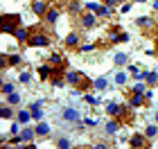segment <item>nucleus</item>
<instances>
[{"instance_id": "obj_1", "label": "nucleus", "mask_w": 158, "mask_h": 149, "mask_svg": "<svg viewBox=\"0 0 158 149\" xmlns=\"http://www.w3.org/2000/svg\"><path fill=\"white\" fill-rule=\"evenodd\" d=\"M45 23H39V25H32L30 27V39H27V48H48L50 43H52V34H50V30H45L43 27Z\"/></svg>"}, {"instance_id": "obj_2", "label": "nucleus", "mask_w": 158, "mask_h": 149, "mask_svg": "<svg viewBox=\"0 0 158 149\" xmlns=\"http://www.w3.org/2000/svg\"><path fill=\"white\" fill-rule=\"evenodd\" d=\"M66 81L70 84L73 88H77L79 93H88L93 88V79H88V75L81 72V70H66Z\"/></svg>"}, {"instance_id": "obj_3", "label": "nucleus", "mask_w": 158, "mask_h": 149, "mask_svg": "<svg viewBox=\"0 0 158 149\" xmlns=\"http://www.w3.org/2000/svg\"><path fill=\"white\" fill-rule=\"evenodd\" d=\"M135 25L142 30L145 36H156V32H158V20L154 16H140V18H135Z\"/></svg>"}, {"instance_id": "obj_4", "label": "nucleus", "mask_w": 158, "mask_h": 149, "mask_svg": "<svg viewBox=\"0 0 158 149\" xmlns=\"http://www.w3.org/2000/svg\"><path fill=\"white\" fill-rule=\"evenodd\" d=\"M20 27V14H5L2 16V32L14 34Z\"/></svg>"}, {"instance_id": "obj_5", "label": "nucleus", "mask_w": 158, "mask_h": 149, "mask_svg": "<svg viewBox=\"0 0 158 149\" xmlns=\"http://www.w3.org/2000/svg\"><path fill=\"white\" fill-rule=\"evenodd\" d=\"M77 25L81 27V30H90V27H95L97 25V14L86 9L84 14H79V16H77Z\"/></svg>"}, {"instance_id": "obj_6", "label": "nucleus", "mask_w": 158, "mask_h": 149, "mask_svg": "<svg viewBox=\"0 0 158 149\" xmlns=\"http://www.w3.org/2000/svg\"><path fill=\"white\" fill-rule=\"evenodd\" d=\"M113 118H118L122 124H131L133 120H135V115H133V106L129 104V106H118V111H115V115Z\"/></svg>"}, {"instance_id": "obj_7", "label": "nucleus", "mask_w": 158, "mask_h": 149, "mask_svg": "<svg viewBox=\"0 0 158 149\" xmlns=\"http://www.w3.org/2000/svg\"><path fill=\"white\" fill-rule=\"evenodd\" d=\"M129 145L135 147V149H149V147H152L149 138H147V136H142V133H133V136L129 138Z\"/></svg>"}, {"instance_id": "obj_8", "label": "nucleus", "mask_w": 158, "mask_h": 149, "mask_svg": "<svg viewBox=\"0 0 158 149\" xmlns=\"http://www.w3.org/2000/svg\"><path fill=\"white\" fill-rule=\"evenodd\" d=\"M50 2H52V0H32L34 16H45V11L50 9Z\"/></svg>"}, {"instance_id": "obj_9", "label": "nucleus", "mask_w": 158, "mask_h": 149, "mask_svg": "<svg viewBox=\"0 0 158 149\" xmlns=\"http://www.w3.org/2000/svg\"><path fill=\"white\" fill-rule=\"evenodd\" d=\"M59 16H61L59 7H50V9L45 11V16H43V23H45V25H54L56 20H59Z\"/></svg>"}, {"instance_id": "obj_10", "label": "nucleus", "mask_w": 158, "mask_h": 149, "mask_svg": "<svg viewBox=\"0 0 158 149\" xmlns=\"http://www.w3.org/2000/svg\"><path fill=\"white\" fill-rule=\"evenodd\" d=\"M63 45L66 48H70V50H79V32H70L66 39H63Z\"/></svg>"}, {"instance_id": "obj_11", "label": "nucleus", "mask_w": 158, "mask_h": 149, "mask_svg": "<svg viewBox=\"0 0 158 149\" xmlns=\"http://www.w3.org/2000/svg\"><path fill=\"white\" fill-rule=\"evenodd\" d=\"M48 63H50L52 68H66V59H63L59 52H52V54H50V56H48Z\"/></svg>"}, {"instance_id": "obj_12", "label": "nucleus", "mask_w": 158, "mask_h": 149, "mask_svg": "<svg viewBox=\"0 0 158 149\" xmlns=\"http://www.w3.org/2000/svg\"><path fill=\"white\" fill-rule=\"evenodd\" d=\"M66 11L70 14V16H79V14H81V2H79V0H68L66 2Z\"/></svg>"}, {"instance_id": "obj_13", "label": "nucleus", "mask_w": 158, "mask_h": 149, "mask_svg": "<svg viewBox=\"0 0 158 149\" xmlns=\"http://www.w3.org/2000/svg\"><path fill=\"white\" fill-rule=\"evenodd\" d=\"M11 36L16 39L18 43H23V45H25V43H27V39H30V27H18V30L11 34Z\"/></svg>"}, {"instance_id": "obj_14", "label": "nucleus", "mask_w": 158, "mask_h": 149, "mask_svg": "<svg viewBox=\"0 0 158 149\" xmlns=\"http://www.w3.org/2000/svg\"><path fill=\"white\" fill-rule=\"evenodd\" d=\"M50 77H52V66H50V63L39 66V79L41 81H50Z\"/></svg>"}, {"instance_id": "obj_15", "label": "nucleus", "mask_w": 158, "mask_h": 149, "mask_svg": "<svg viewBox=\"0 0 158 149\" xmlns=\"http://www.w3.org/2000/svg\"><path fill=\"white\" fill-rule=\"evenodd\" d=\"M120 126H124V124H122L120 120L115 118V120H109L104 129H106V133H109V136H111V133H118V131H120Z\"/></svg>"}, {"instance_id": "obj_16", "label": "nucleus", "mask_w": 158, "mask_h": 149, "mask_svg": "<svg viewBox=\"0 0 158 149\" xmlns=\"http://www.w3.org/2000/svg\"><path fill=\"white\" fill-rule=\"evenodd\" d=\"M41 106H43V102H34L32 104V120H36V122H41V118H43V109H41Z\"/></svg>"}, {"instance_id": "obj_17", "label": "nucleus", "mask_w": 158, "mask_h": 149, "mask_svg": "<svg viewBox=\"0 0 158 149\" xmlns=\"http://www.w3.org/2000/svg\"><path fill=\"white\" fill-rule=\"evenodd\" d=\"M145 102H147V99H145V95H142V93H133L131 97H129V104H131L133 109H138V106H142Z\"/></svg>"}, {"instance_id": "obj_18", "label": "nucleus", "mask_w": 158, "mask_h": 149, "mask_svg": "<svg viewBox=\"0 0 158 149\" xmlns=\"http://www.w3.org/2000/svg\"><path fill=\"white\" fill-rule=\"evenodd\" d=\"M63 120H66V122H79V113L75 109H66L63 111Z\"/></svg>"}, {"instance_id": "obj_19", "label": "nucleus", "mask_w": 158, "mask_h": 149, "mask_svg": "<svg viewBox=\"0 0 158 149\" xmlns=\"http://www.w3.org/2000/svg\"><path fill=\"white\" fill-rule=\"evenodd\" d=\"M36 136H41V138H45V136H50V124H45V122H39L36 126Z\"/></svg>"}, {"instance_id": "obj_20", "label": "nucleus", "mask_w": 158, "mask_h": 149, "mask_svg": "<svg viewBox=\"0 0 158 149\" xmlns=\"http://www.w3.org/2000/svg\"><path fill=\"white\" fill-rule=\"evenodd\" d=\"M142 81H147L149 86H156V81H158V70H156V72H142Z\"/></svg>"}, {"instance_id": "obj_21", "label": "nucleus", "mask_w": 158, "mask_h": 149, "mask_svg": "<svg viewBox=\"0 0 158 149\" xmlns=\"http://www.w3.org/2000/svg\"><path fill=\"white\" fill-rule=\"evenodd\" d=\"M16 120H18L20 124H27L32 120V111H18L16 113Z\"/></svg>"}, {"instance_id": "obj_22", "label": "nucleus", "mask_w": 158, "mask_h": 149, "mask_svg": "<svg viewBox=\"0 0 158 149\" xmlns=\"http://www.w3.org/2000/svg\"><path fill=\"white\" fill-rule=\"evenodd\" d=\"M93 88H95V90H106V88H109V79H106V77H99V79H95Z\"/></svg>"}, {"instance_id": "obj_23", "label": "nucleus", "mask_w": 158, "mask_h": 149, "mask_svg": "<svg viewBox=\"0 0 158 149\" xmlns=\"http://www.w3.org/2000/svg\"><path fill=\"white\" fill-rule=\"evenodd\" d=\"M20 136H23V140H27V143H30V140L36 136V129H32V126H27V129H23L20 131Z\"/></svg>"}, {"instance_id": "obj_24", "label": "nucleus", "mask_w": 158, "mask_h": 149, "mask_svg": "<svg viewBox=\"0 0 158 149\" xmlns=\"http://www.w3.org/2000/svg\"><path fill=\"white\" fill-rule=\"evenodd\" d=\"M11 115H14V111H11V104H5L2 109H0V118H2V120H9Z\"/></svg>"}, {"instance_id": "obj_25", "label": "nucleus", "mask_w": 158, "mask_h": 149, "mask_svg": "<svg viewBox=\"0 0 158 149\" xmlns=\"http://www.w3.org/2000/svg\"><path fill=\"white\" fill-rule=\"evenodd\" d=\"M113 61H115V66H124V63L129 61V56H127V52H118Z\"/></svg>"}, {"instance_id": "obj_26", "label": "nucleus", "mask_w": 158, "mask_h": 149, "mask_svg": "<svg viewBox=\"0 0 158 149\" xmlns=\"http://www.w3.org/2000/svg\"><path fill=\"white\" fill-rule=\"evenodd\" d=\"M7 104L18 106V104H20V95H18V93H9V95H7Z\"/></svg>"}, {"instance_id": "obj_27", "label": "nucleus", "mask_w": 158, "mask_h": 149, "mask_svg": "<svg viewBox=\"0 0 158 149\" xmlns=\"http://www.w3.org/2000/svg\"><path fill=\"white\" fill-rule=\"evenodd\" d=\"M145 136H147L149 140L156 138V136H158V126H156V124H149V126H147V131H145Z\"/></svg>"}, {"instance_id": "obj_28", "label": "nucleus", "mask_w": 158, "mask_h": 149, "mask_svg": "<svg viewBox=\"0 0 158 149\" xmlns=\"http://www.w3.org/2000/svg\"><path fill=\"white\" fill-rule=\"evenodd\" d=\"M9 66H11V63H9V54H7V52H2V54H0V68H2V70H7Z\"/></svg>"}, {"instance_id": "obj_29", "label": "nucleus", "mask_w": 158, "mask_h": 149, "mask_svg": "<svg viewBox=\"0 0 158 149\" xmlns=\"http://www.w3.org/2000/svg\"><path fill=\"white\" fill-rule=\"evenodd\" d=\"M131 93H142V95H145V93H147V86H145V81H142V84L138 81V84H135V86L131 88Z\"/></svg>"}, {"instance_id": "obj_30", "label": "nucleus", "mask_w": 158, "mask_h": 149, "mask_svg": "<svg viewBox=\"0 0 158 149\" xmlns=\"http://www.w3.org/2000/svg\"><path fill=\"white\" fill-rule=\"evenodd\" d=\"M0 93H2V95H9V93H14V84L5 81V84H2V88H0Z\"/></svg>"}, {"instance_id": "obj_31", "label": "nucleus", "mask_w": 158, "mask_h": 149, "mask_svg": "<svg viewBox=\"0 0 158 149\" xmlns=\"http://www.w3.org/2000/svg\"><path fill=\"white\" fill-rule=\"evenodd\" d=\"M118 106H120V104H115V102H109V104H106V113H109V115H115Z\"/></svg>"}, {"instance_id": "obj_32", "label": "nucleus", "mask_w": 158, "mask_h": 149, "mask_svg": "<svg viewBox=\"0 0 158 149\" xmlns=\"http://www.w3.org/2000/svg\"><path fill=\"white\" fill-rule=\"evenodd\" d=\"M115 84H118V86H124V84H127V75L124 72H118L115 75Z\"/></svg>"}, {"instance_id": "obj_33", "label": "nucleus", "mask_w": 158, "mask_h": 149, "mask_svg": "<svg viewBox=\"0 0 158 149\" xmlns=\"http://www.w3.org/2000/svg\"><path fill=\"white\" fill-rule=\"evenodd\" d=\"M56 147L68 149V147H70V140H68V138H59V140H56Z\"/></svg>"}, {"instance_id": "obj_34", "label": "nucleus", "mask_w": 158, "mask_h": 149, "mask_svg": "<svg viewBox=\"0 0 158 149\" xmlns=\"http://www.w3.org/2000/svg\"><path fill=\"white\" fill-rule=\"evenodd\" d=\"M20 61H23V59H20V54H9V63H11V66H18Z\"/></svg>"}, {"instance_id": "obj_35", "label": "nucleus", "mask_w": 158, "mask_h": 149, "mask_svg": "<svg viewBox=\"0 0 158 149\" xmlns=\"http://www.w3.org/2000/svg\"><path fill=\"white\" fill-rule=\"evenodd\" d=\"M84 99H86L88 104H93V106H97V104H99V102H97V97H93V95H88V93H84Z\"/></svg>"}, {"instance_id": "obj_36", "label": "nucleus", "mask_w": 158, "mask_h": 149, "mask_svg": "<svg viewBox=\"0 0 158 149\" xmlns=\"http://www.w3.org/2000/svg\"><path fill=\"white\" fill-rule=\"evenodd\" d=\"M84 7H86L88 11H95V14H97V9H99V5H97V2H86Z\"/></svg>"}, {"instance_id": "obj_37", "label": "nucleus", "mask_w": 158, "mask_h": 149, "mask_svg": "<svg viewBox=\"0 0 158 149\" xmlns=\"http://www.w3.org/2000/svg\"><path fill=\"white\" fill-rule=\"evenodd\" d=\"M120 2H122V0H102V5H109V7H115Z\"/></svg>"}, {"instance_id": "obj_38", "label": "nucleus", "mask_w": 158, "mask_h": 149, "mask_svg": "<svg viewBox=\"0 0 158 149\" xmlns=\"http://www.w3.org/2000/svg\"><path fill=\"white\" fill-rule=\"evenodd\" d=\"M30 79H32V75H30V72H20V81H23V84H27Z\"/></svg>"}, {"instance_id": "obj_39", "label": "nucleus", "mask_w": 158, "mask_h": 149, "mask_svg": "<svg viewBox=\"0 0 158 149\" xmlns=\"http://www.w3.org/2000/svg\"><path fill=\"white\" fill-rule=\"evenodd\" d=\"M129 9H131V2H122V14L129 11Z\"/></svg>"}, {"instance_id": "obj_40", "label": "nucleus", "mask_w": 158, "mask_h": 149, "mask_svg": "<svg viewBox=\"0 0 158 149\" xmlns=\"http://www.w3.org/2000/svg\"><path fill=\"white\" fill-rule=\"evenodd\" d=\"M154 9H156V11H158V0H156V2H154Z\"/></svg>"}, {"instance_id": "obj_41", "label": "nucleus", "mask_w": 158, "mask_h": 149, "mask_svg": "<svg viewBox=\"0 0 158 149\" xmlns=\"http://www.w3.org/2000/svg\"><path fill=\"white\" fill-rule=\"evenodd\" d=\"M156 52H158V36H156Z\"/></svg>"}, {"instance_id": "obj_42", "label": "nucleus", "mask_w": 158, "mask_h": 149, "mask_svg": "<svg viewBox=\"0 0 158 149\" xmlns=\"http://www.w3.org/2000/svg\"><path fill=\"white\" fill-rule=\"evenodd\" d=\"M156 122H158V113H156Z\"/></svg>"}]
</instances>
